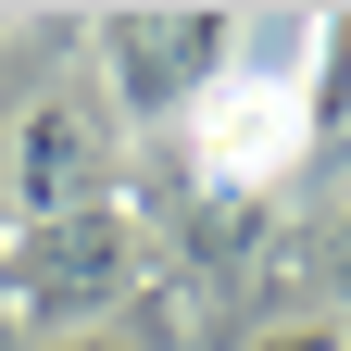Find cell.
Instances as JSON below:
<instances>
[{"label": "cell", "mask_w": 351, "mask_h": 351, "mask_svg": "<svg viewBox=\"0 0 351 351\" xmlns=\"http://www.w3.org/2000/svg\"><path fill=\"white\" fill-rule=\"evenodd\" d=\"M138 276H151V213L113 189V201L51 213V226H13V251H0V314L38 326V339H88Z\"/></svg>", "instance_id": "cell-1"}, {"label": "cell", "mask_w": 351, "mask_h": 351, "mask_svg": "<svg viewBox=\"0 0 351 351\" xmlns=\"http://www.w3.org/2000/svg\"><path fill=\"white\" fill-rule=\"evenodd\" d=\"M239 63V13L226 0H125V13H101V88L125 125H189L201 88Z\"/></svg>", "instance_id": "cell-2"}, {"label": "cell", "mask_w": 351, "mask_h": 351, "mask_svg": "<svg viewBox=\"0 0 351 351\" xmlns=\"http://www.w3.org/2000/svg\"><path fill=\"white\" fill-rule=\"evenodd\" d=\"M301 151H314V125H301V88L289 75H251L226 63L201 88V113H189V163H201V189H226V201H276Z\"/></svg>", "instance_id": "cell-3"}, {"label": "cell", "mask_w": 351, "mask_h": 351, "mask_svg": "<svg viewBox=\"0 0 351 351\" xmlns=\"http://www.w3.org/2000/svg\"><path fill=\"white\" fill-rule=\"evenodd\" d=\"M13 226H51V213L75 201H113V125L101 101H75V88H38V101L13 113Z\"/></svg>", "instance_id": "cell-4"}, {"label": "cell", "mask_w": 351, "mask_h": 351, "mask_svg": "<svg viewBox=\"0 0 351 351\" xmlns=\"http://www.w3.org/2000/svg\"><path fill=\"white\" fill-rule=\"evenodd\" d=\"M301 125L339 138L351 125V13H314V75H301Z\"/></svg>", "instance_id": "cell-5"}, {"label": "cell", "mask_w": 351, "mask_h": 351, "mask_svg": "<svg viewBox=\"0 0 351 351\" xmlns=\"http://www.w3.org/2000/svg\"><path fill=\"white\" fill-rule=\"evenodd\" d=\"M251 351H351V326H326V314H276V326H251Z\"/></svg>", "instance_id": "cell-6"}, {"label": "cell", "mask_w": 351, "mask_h": 351, "mask_svg": "<svg viewBox=\"0 0 351 351\" xmlns=\"http://www.w3.org/2000/svg\"><path fill=\"white\" fill-rule=\"evenodd\" d=\"M38 351H138V339H113V326H88V339H38Z\"/></svg>", "instance_id": "cell-7"}, {"label": "cell", "mask_w": 351, "mask_h": 351, "mask_svg": "<svg viewBox=\"0 0 351 351\" xmlns=\"http://www.w3.org/2000/svg\"><path fill=\"white\" fill-rule=\"evenodd\" d=\"M339 239H351V213H339Z\"/></svg>", "instance_id": "cell-8"}, {"label": "cell", "mask_w": 351, "mask_h": 351, "mask_svg": "<svg viewBox=\"0 0 351 351\" xmlns=\"http://www.w3.org/2000/svg\"><path fill=\"white\" fill-rule=\"evenodd\" d=\"M0 25H13V13H0Z\"/></svg>", "instance_id": "cell-9"}]
</instances>
